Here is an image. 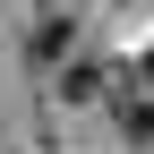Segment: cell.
Returning <instances> with one entry per match:
<instances>
[{
	"mask_svg": "<svg viewBox=\"0 0 154 154\" xmlns=\"http://www.w3.org/2000/svg\"><path fill=\"white\" fill-rule=\"evenodd\" d=\"M120 128H128V146H154V94H128L120 103Z\"/></svg>",
	"mask_w": 154,
	"mask_h": 154,
	"instance_id": "cell-1",
	"label": "cell"
},
{
	"mask_svg": "<svg viewBox=\"0 0 154 154\" xmlns=\"http://www.w3.org/2000/svg\"><path fill=\"white\" fill-rule=\"evenodd\" d=\"M60 94H69V103H94V94H103V69H94V60H77V69L60 77Z\"/></svg>",
	"mask_w": 154,
	"mask_h": 154,
	"instance_id": "cell-2",
	"label": "cell"
},
{
	"mask_svg": "<svg viewBox=\"0 0 154 154\" xmlns=\"http://www.w3.org/2000/svg\"><path fill=\"white\" fill-rule=\"evenodd\" d=\"M146 77H154V60H146Z\"/></svg>",
	"mask_w": 154,
	"mask_h": 154,
	"instance_id": "cell-3",
	"label": "cell"
}]
</instances>
